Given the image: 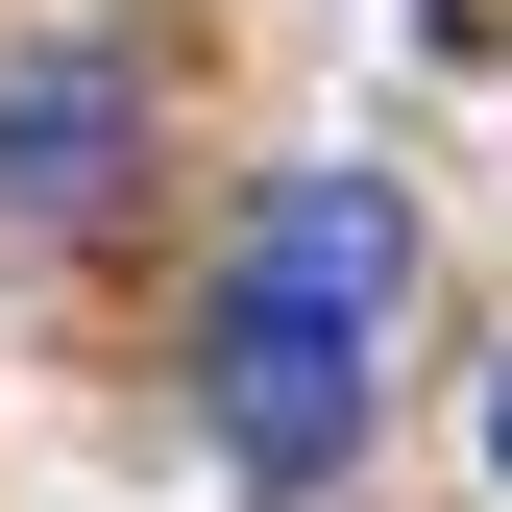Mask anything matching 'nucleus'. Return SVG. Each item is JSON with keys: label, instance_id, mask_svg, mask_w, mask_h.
Wrapping results in <instances>:
<instances>
[{"label": "nucleus", "instance_id": "1", "mask_svg": "<svg viewBox=\"0 0 512 512\" xmlns=\"http://www.w3.org/2000/svg\"><path fill=\"white\" fill-rule=\"evenodd\" d=\"M391 317H415V220L366 196V171H293V196L220 244V317H196L220 464H244V488L366 464V415H391Z\"/></svg>", "mask_w": 512, "mask_h": 512}, {"label": "nucleus", "instance_id": "2", "mask_svg": "<svg viewBox=\"0 0 512 512\" xmlns=\"http://www.w3.org/2000/svg\"><path fill=\"white\" fill-rule=\"evenodd\" d=\"M122 122H147V74H122V49L0 74V220H98V196H122Z\"/></svg>", "mask_w": 512, "mask_h": 512}, {"label": "nucleus", "instance_id": "3", "mask_svg": "<svg viewBox=\"0 0 512 512\" xmlns=\"http://www.w3.org/2000/svg\"><path fill=\"white\" fill-rule=\"evenodd\" d=\"M488 488H512V366H488Z\"/></svg>", "mask_w": 512, "mask_h": 512}]
</instances>
